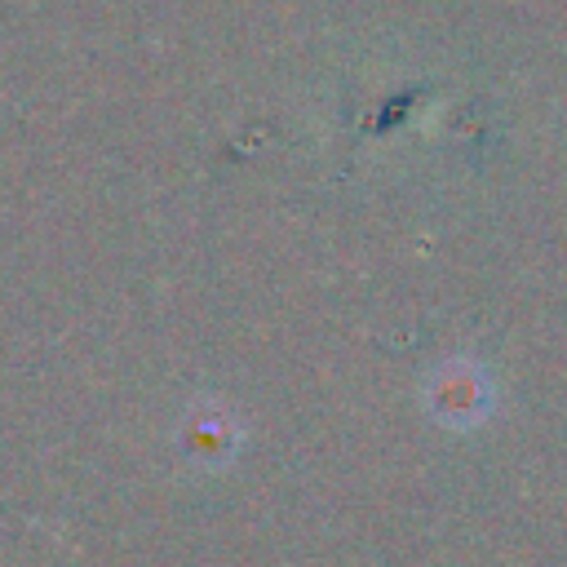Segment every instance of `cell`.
Here are the masks:
<instances>
[{
    "mask_svg": "<svg viewBox=\"0 0 567 567\" xmlns=\"http://www.w3.org/2000/svg\"><path fill=\"white\" fill-rule=\"evenodd\" d=\"M177 447H182L195 465L217 470V465H226V461L239 452V425H235V416L221 412V408H190L186 421H182Z\"/></svg>",
    "mask_w": 567,
    "mask_h": 567,
    "instance_id": "cell-2",
    "label": "cell"
},
{
    "mask_svg": "<svg viewBox=\"0 0 567 567\" xmlns=\"http://www.w3.org/2000/svg\"><path fill=\"white\" fill-rule=\"evenodd\" d=\"M425 408L439 425L447 430H474L492 416L496 408V390H492V377L483 363L456 354L447 363H439L425 381Z\"/></svg>",
    "mask_w": 567,
    "mask_h": 567,
    "instance_id": "cell-1",
    "label": "cell"
}]
</instances>
